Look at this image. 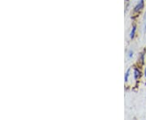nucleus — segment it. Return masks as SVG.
<instances>
[{
	"mask_svg": "<svg viewBox=\"0 0 146 120\" xmlns=\"http://www.w3.org/2000/svg\"><path fill=\"white\" fill-rule=\"evenodd\" d=\"M129 72H130V69H128V70L127 71V72H126V74H125V82H127V80H128V76H129Z\"/></svg>",
	"mask_w": 146,
	"mask_h": 120,
	"instance_id": "4",
	"label": "nucleus"
},
{
	"mask_svg": "<svg viewBox=\"0 0 146 120\" xmlns=\"http://www.w3.org/2000/svg\"><path fill=\"white\" fill-rule=\"evenodd\" d=\"M143 8H144V0H140V2L138 3V4L136 5V7H135L134 12H140L141 9H143Z\"/></svg>",
	"mask_w": 146,
	"mask_h": 120,
	"instance_id": "1",
	"label": "nucleus"
},
{
	"mask_svg": "<svg viewBox=\"0 0 146 120\" xmlns=\"http://www.w3.org/2000/svg\"><path fill=\"white\" fill-rule=\"evenodd\" d=\"M145 31H146V25H145Z\"/></svg>",
	"mask_w": 146,
	"mask_h": 120,
	"instance_id": "8",
	"label": "nucleus"
},
{
	"mask_svg": "<svg viewBox=\"0 0 146 120\" xmlns=\"http://www.w3.org/2000/svg\"><path fill=\"white\" fill-rule=\"evenodd\" d=\"M134 77H135V80H138L139 78L140 77V72L137 68H135V70H134Z\"/></svg>",
	"mask_w": 146,
	"mask_h": 120,
	"instance_id": "2",
	"label": "nucleus"
},
{
	"mask_svg": "<svg viewBox=\"0 0 146 120\" xmlns=\"http://www.w3.org/2000/svg\"><path fill=\"white\" fill-rule=\"evenodd\" d=\"M136 25H134V26L132 27V29H131V34H130V37H131V38L134 37L135 32H136Z\"/></svg>",
	"mask_w": 146,
	"mask_h": 120,
	"instance_id": "3",
	"label": "nucleus"
},
{
	"mask_svg": "<svg viewBox=\"0 0 146 120\" xmlns=\"http://www.w3.org/2000/svg\"><path fill=\"white\" fill-rule=\"evenodd\" d=\"M145 76H146V69H145Z\"/></svg>",
	"mask_w": 146,
	"mask_h": 120,
	"instance_id": "7",
	"label": "nucleus"
},
{
	"mask_svg": "<svg viewBox=\"0 0 146 120\" xmlns=\"http://www.w3.org/2000/svg\"><path fill=\"white\" fill-rule=\"evenodd\" d=\"M145 51H144L141 54V55H140V63H141V64H143V63H144V55H145Z\"/></svg>",
	"mask_w": 146,
	"mask_h": 120,
	"instance_id": "5",
	"label": "nucleus"
},
{
	"mask_svg": "<svg viewBox=\"0 0 146 120\" xmlns=\"http://www.w3.org/2000/svg\"><path fill=\"white\" fill-rule=\"evenodd\" d=\"M132 57V51H130L129 52V58Z\"/></svg>",
	"mask_w": 146,
	"mask_h": 120,
	"instance_id": "6",
	"label": "nucleus"
}]
</instances>
